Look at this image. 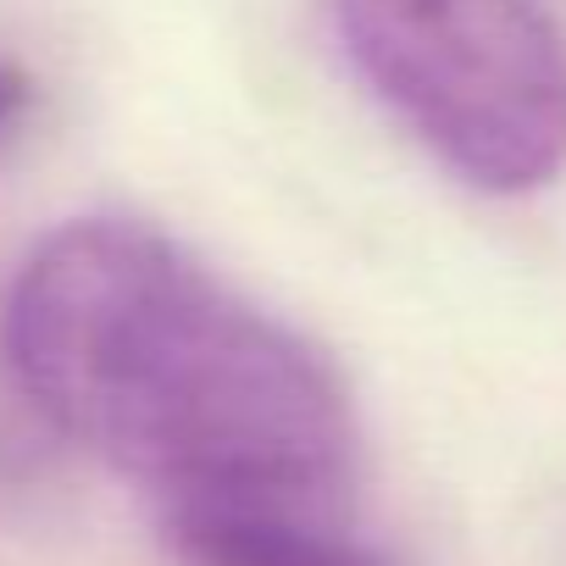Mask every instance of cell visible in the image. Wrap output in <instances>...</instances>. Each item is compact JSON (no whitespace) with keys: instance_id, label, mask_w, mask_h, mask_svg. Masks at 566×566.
<instances>
[{"instance_id":"obj_1","label":"cell","mask_w":566,"mask_h":566,"mask_svg":"<svg viewBox=\"0 0 566 566\" xmlns=\"http://www.w3.org/2000/svg\"><path fill=\"white\" fill-rule=\"evenodd\" d=\"M0 345L34 417L128 478L184 566L367 527L339 367L139 217L45 233Z\"/></svg>"},{"instance_id":"obj_2","label":"cell","mask_w":566,"mask_h":566,"mask_svg":"<svg viewBox=\"0 0 566 566\" xmlns=\"http://www.w3.org/2000/svg\"><path fill=\"white\" fill-rule=\"evenodd\" d=\"M367 95L467 189L566 172V34L538 0H328Z\"/></svg>"},{"instance_id":"obj_3","label":"cell","mask_w":566,"mask_h":566,"mask_svg":"<svg viewBox=\"0 0 566 566\" xmlns=\"http://www.w3.org/2000/svg\"><path fill=\"white\" fill-rule=\"evenodd\" d=\"M34 112V78L12 62H0V145H7Z\"/></svg>"}]
</instances>
